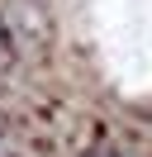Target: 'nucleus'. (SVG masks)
<instances>
[{
	"instance_id": "nucleus-1",
	"label": "nucleus",
	"mask_w": 152,
	"mask_h": 157,
	"mask_svg": "<svg viewBox=\"0 0 152 157\" xmlns=\"http://www.w3.org/2000/svg\"><path fill=\"white\" fill-rule=\"evenodd\" d=\"M71 157H124L119 147H104V143H90V147H81V152H71Z\"/></svg>"
}]
</instances>
